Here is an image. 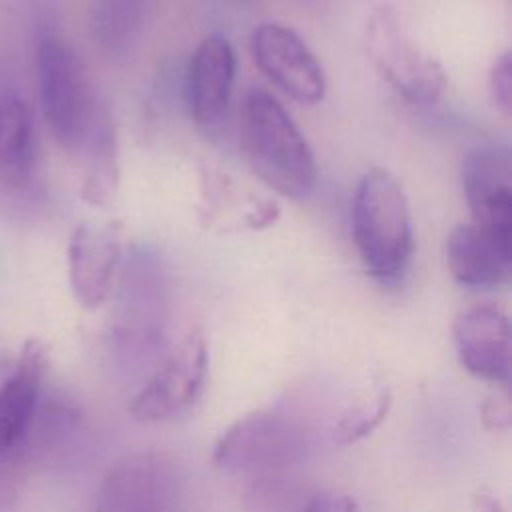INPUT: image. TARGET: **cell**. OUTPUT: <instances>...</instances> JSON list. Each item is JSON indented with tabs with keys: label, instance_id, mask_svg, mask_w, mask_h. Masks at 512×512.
I'll return each instance as SVG.
<instances>
[{
	"label": "cell",
	"instance_id": "1",
	"mask_svg": "<svg viewBox=\"0 0 512 512\" xmlns=\"http://www.w3.org/2000/svg\"><path fill=\"white\" fill-rule=\"evenodd\" d=\"M240 140L252 172L284 198H304L316 182V162L304 134L266 90L246 92Z\"/></svg>",
	"mask_w": 512,
	"mask_h": 512
},
{
	"label": "cell",
	"instance_id": "2",
	"mask_svg": "<svg viewBox=\"0 0 512 512\" xmlns=\"http://www.w3.org/2000/svg\"><path fill=\"white\" fill-rule=\"evenodd\" d=\"M350 222L364 270L378 282H398L410 264L414 234L406 192L388 170L370 168L362 174Z\"/></svg>",
	"mask_w": 512,
	"mask_h": 512
},
{
	"label": "cell",
	"instance_id": "3",
	"mask_svg": "<svg viewBox=\"0 0 512 512\" xmlns=\"http://www.w3.org/2000/svg\"><path fill=\"white\" fill-rule=\"evenodd\" d=\"M36 80L50 134L62 148L82 152L104 104L92 92L80 58L62 38L46 34L38 40Z\"/></svg>",
	"mask_w": 512,
	"mask_h": 512
},
{
	"label": "cell",
	"instance_id": "4",
	"mask_svg": "<svg viewBox=\"0 0 512 512\" xmlns=\"http://www.w3.org/2000/svg\"><path fill=\"white\" fill-rule=\"evenodd\" d=\"M46 370V346L30 338L0 376V502L16 494L32 462L30 442Z\"/></svg>",
	"mask_w": 512,
	"mask_h": 512
},
{
	"label": "cell",
	"instance_id": "5",
	"mask_svg": "<svg viewBox=\"0 0 512 512\" xmlns=\"http://www.w3.org/2000/svg\"><path fill=\"white\" fill-rule=\"evenodd\" d=\"M308 448L310 438L300 420L282 410H256L220 434L212 460L224 472L268 480L300 464Z\"/></svg>",
	"mask_w": 512,
	"mask_h": 512
},
{
	"label": "cell",
	"instance_id": "6",
	"mask_svg": "<svg viewBox=\"0 0 512 512\" xmlns=\"http://www.w3.org/2000/svg\"><path fill=\"white\" fill-rule=\"evenodd\" d=\"M364 52L382 82L412 106L438 102L448 86L442 64L410 36L390 6H378L368 14Z\"/></svg>",
	"mask_w": 512,
	"mask_h": 512
},
{
	"label": "cell",
	"instance_id": "7",
	"mask_svg": "<svg viewBox=\"0 0 512 512\" xmlns=\"http://www.w3.org/2000/svg\"><path fill=\"white\" fill-rule=\"evenodd\" d=\"M148 252H134L120 268L114 340L122 354H150L164 334L166 298L162 270Z\"/></svg>",
	"mask_w": 512,
	"mask_h": 512
},
{
	"label": "cell",
	"instance_id": "8",
	"mask_svg": "<svg viewBox=\"0 0 512 512\" xmlns=\"http://www.w3.org/2000/svg\"><path fill=\"white\" fill-rule=\"evenodd\" d=\"M248 48L256 68L282 94L306 106L324 100L328 88L324 68L296 30L262 22L250 32Z\"/></svg>",
	"mask_w": 512,
	"mask_h": 512
},
{
	"label": "cell",
	"instance_id": "9",
	"mask_svg": "<svg viewBox=\"0 0 512 512\" xmlns=\"http://www.w3.org/2000/svg\"><path fill=\"white\" fill-rule=\"evenodd\" d=\"M208 374V348L200 330H190L132 396L128 412L152 424L170 420L192 406Z\"/></svg>",
	"mask_w": 512,
	"mask_h": 512
},
{
	"label": "cell",
	"instance_id": "10",
	"mask_svg": "<svg viewBox=\"0 0 512 512\" xmlns=\"http://www.w3.org/2000/svg\"><path fill=\"white\" fill-rule=\"evenodd\" d=\"M122 228L116 220L82 222L68 240V284L86 310L100 308L112 294L122 268Z\"/></svg>",
	"mask_w": 512,
	"mask_h": 512
},
{
	"label": "cell",
	"instance_id": "11",
	"mask_svg": "<svg viewBox=\"0 0 512 512\" xmlns=\"http://www.w3.org/2000/svg\"><path fill=\"white\" fill-rule=\"evenodd\" d=\"M462 190L476 226L512 244V162L508 148L484 146L462 162Z\"/></svg>",
	"mask_w": 512,
	"mask_h": 512
},
{
	"label": "cell",
	"instance_id": "12",
	"mask_svg": "<svg viewBox=\"0 0 512 512\" xmlns=\"http://www.w3.org/2000/svg\"><path fill=\"white\" fill-rule=\"evenodd\" d=\"M176 476L162 456L138 454L104 478L94 512H176Z\"/></svg>",
	"mask_w": 512,
	"mask_h": 512
},
{
	"label": "cell",
	"instance_id": "13",
	"mask_svg": "<svg viewBox=\"0 0 512 512\" xmlns=\"http://www.w3.org/2000/svg\"><path fill=\"white\" fill-rule=\"evenodd\" d=\"M38 172L34 114L14 94L0 98V212H16L30 200Z\"/></svg>",
	"mask_w": 512,
	"mask_h": 512
},
{
	"label": "cell",
	"instance_id": "14",
	"mask_svg": "<svg viewBox=\"0 0 512 512\" xmlns=\"http://www.w3.org/2000/svg\"><path fill=\"white\" fill-rule=\"evenodd\" d=\"M460 366L486 382L506 384L510 376V320L494 304H476L452 324Z\"/></svg>",
	"mask_w": 512,
	"mask_h": 512
},
{
	"label": "cell",
	"instance_id": "15",
	"mask_svg": "<svg viewBox=\"0 0 512 512\" xmlns=\"http://www.w3.org/2000/svg\"><path fill=\"white\" fill-rule=\"evenodd\" d=\"M236 76V52L222 34L204 36L186 72V102L200 128H214L226 114Z\"/></svg>",
	"mask_w": 512,
	"mask_h": 512
},
{
	"label": "cell",
	"instance_id": "16",
	"mask_svg": "<svg viewBox=\"0 0 512 512\" xmlns=\"http://www.w3.org/2000/svg\"><path fill=\"white\" fill-rule=\"evenodd\" d=\"M446 264L452 278L466 288H494L508 280L512 244L474 222L458 224L446 238Z\"/></svg>",
	"mask_w": 512,
	"mask_h": 512
},
{
	"label": "cell",
	"instance_id": "17",
	"mask_svg": "<svg viewBox=\"0 0 512 512\" xmlns=\"http://www.w3.org/2000/svg\"><path fill=\"white\" fill-rule=\"evenodd\" d=\"M82 152L86 162L80 198L92 208H108L120 184V156L116 126L106 106L100 110Z\"/></svg>",
	"mask_w": 512,
	"mask_h": 512
},
{
	"label": "cell",
	"instance_id": "18",
	"mask_svg": "<svg viewBox=\"0 0 512 512\" xmlns=\"http://www.w3.org/2000/svg\"><path fill=\"white\" fill-rule=\"evenodd\" d=\"M156 0H88V28L94 44L110 58L132 52L142 38Z\"/></svg>",
	"mask_w": 512,
	"mask_h": 512
},
{
	"label": "cell",
	"instance_id": "19",
	"mask_svg": "<svg viewBox=\"0 0 512 512\" xmlns=\"http://www.w3.org/2000/svg\"><path fill=\"white\" fill-rule=\"evenodd\" d=\"M392 406V392L388 386L380 384L370 394L362 396L354 406H350L342 418L336 422L332 436L338 444H352L366 438L380 422L388 416Z\"/></svg>",
	"mask_w": 512,
	"mask_h": 512
},
{
	"label": "cell",
	"instance_id": "20",
	"mask_svg": "<svg viewBox=\"0 0 512 512\" xmlns=\"http://www.w3.org/2000/svg\"><path fill=\"white\" fill-rule=\"evenodd\" d=\"M490 94L494 104L502 110L504 116H510L512 110V58L510 50H504L492 64L490 76Z\"/></svg>",
	"mask_w": 512,
	"mask_h": 512
},
{
	"label": "cell",
	"instance_id": "21",
	"mask_svg": "<svg viewBox=\"0 0 512 512\" xmlns=\"http://www.w3.org/2000/svg\"><path fill=\"white\" fill-rule=\"evenodd\" d=\"M302 512H358V502L350 494L318 492L302 504Z\"/></svg>",
	"mask_w": 512,
	"mask_h": 512
},
{
	"label": "cell",
	"instance_id": "22",
	"mask_svg": "<svg viewBox=\"0 0 512 512\" xmlns=\"http://www.w3.org/2000/svg\"><path fill=\"white\" fill-rule=\"evenodd\" d=\"M480 416L486 428L490 430H506L512 422V410L508 396H490L484 400L480 408Z\"/></svg>",
	"mask_w": 512,
	"mask_h": 512
},
{
	"label": "cell",
	"instance_id": "23",
	"mask_svg": "<svg viewBox=\"0 0 512 512\" xmlns=\"http://www.w3.org/2000/svg\"><path fill=\"white\" fill-rule=\"evenodd\" d=\"M470 512H504L500 500L488 492V490H480L472 496L470 502Z\"/></svg>",
	"mask_w": 512,
	"mask_h": 512
}]
</instances>
